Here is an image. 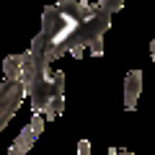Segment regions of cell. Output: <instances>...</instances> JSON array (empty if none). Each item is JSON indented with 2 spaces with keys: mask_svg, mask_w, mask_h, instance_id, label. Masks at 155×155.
Segmentation results:
<instances>
[{
  "mask_svg": "<svg viewBox=\"0 0 155 155\" xmlns=\"http://www.w3.org/2000/svg\"><path fill=\"white\" fill-rule=\"evenodd\" d=\"M109 28H111V13L98 5L91 18L75 23V28L70 31V36L54 49V60H60V57H65V54H72L75 60H80V57L85 54V49L93 57H101L104 54V36H106Z\"/></svg>",
  "mask_w": 155,
  "mask_h": 155,
  "instance_id": "6da1fadb",
  "label": "cell"
},
{
  "mask_svg": "<svg viewBox=\"0 0 155 155\" xmlns=\"http://www.w3.org/2000/svg\"><path fill=\"white\" fill-rule=\"evenodd\" d=\"M65 70H52V75L36 78L23 93L31 101V114H41L44 122H52L65 111Z\"/></svg>",
  "mask_w": 155,
  "mask_h": 155,
  "instance_id": "7a4b0ae2",
  "label": "cell"
},
{
  "mask_svg": "<svg viewBox=\"0 0 155 155\" xmlns=\"http://www.w3.org/2000/svg\"><path fill=\"white\" fill-rule=\"evenodd\" d=\"M23 98H26V93H23V88L18 83H13V80H3V83H0V132H3V129L11 124V119L18 114Z\"/></svg>",
  "mask_w": 155,
  "mask_h": 155,
  "instance_id": "3957f363",
  "label": "cell"
},
{
  "mask_svg": "<svg viewBox=\"0 0 155 155\" xmlns=\"http://www.w3.org/2000/svg\"><path fill=\"white\" fill-rule=\"evenodd\" d=\"M41 132H44V119H41V114H34L31 122H28L26 127L18 132V137L13 140L8 155H26L28 150L36 145V140H39V134H41Z\"/></svg>",
  "mask_w": 155,
  "mask_h": 155,
  "instance_id": "277c9868",
  "label": "cell"
},
{
  "mask_svg": "<svg viewBox=\"0 0 155 155\" xmlns=\"http://www.w3.org/2000/svg\"><path fill=\"white\" fill-rule=\"evenodd\" d=\"M140 93H142V70H132L124 78V109L127 111L137 109Z\"/></svg>",
  "mask_w": 155,
  "mask_h": 155,
  "instance_id": "5b68a950",
  "label": "cell"
},
{
  "mask_svg": "<svg viewBox=\"0 0 155 155\" xmlns=\"http://www.w3.org/2000/svg\"><path fill=\"white\" fill-rule=\"evenodd\" d=\"M124 3H127V0H98V5L104 8V11H109L111 16H114L116 11H124Z\"/></svg>",
  "mask_w": 155,
  "mask_h": 155,
  "instance_id": "8992f818",
  "label": "cell"
},
{
  "mask_svg": "<svg viewBox=\"0 0 155 155\" xmlns=\"http://www.w3.org/2000/svg\"><path fill=\"white\" fill-rule=\"evenodd\" d=\"M91 153V142L88 140H80V142H78V155H88Z\"/></svg>",
  "mask_w": 155,
  "mask_h": 155,
  "instance_id": "52a82bcc",
  "label": "cell"
},
{
  "mask_svg": "<svg viewBox=\"0 0 155 155\" xmlns=\"http://www.w3.org/2000/svg\"><path fill=\"white\" fill-rule=\"evenodd\" d=\"M109 155H134V153H127V150H119V147H111Z\"/></svg>",
  "mask_w": 155,
  "mask_h": 155,
  "instance_id": "ba28073f",
  "label": "cell"
},
{
  "mask_svg": "<svg viewBox=\"0 0 155 155\" xmlns=\"http://www.w3.org/2000/svg\"><path fill=\"white\" fill-rule=\"evenodd\" d=\"M150 60L155 62V39H153V41H150Z\"/></svg>",
  "mask_w": 155,
  "mask_h": 155,
  "instance_id": "9c48e42d",
  "label": "cell"
}]
</instances>
